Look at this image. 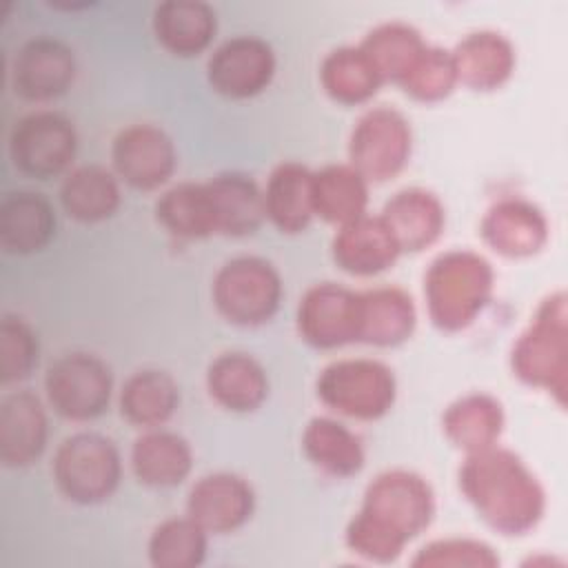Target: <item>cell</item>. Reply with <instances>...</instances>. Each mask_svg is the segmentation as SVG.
Listing matches in <instances>:
<instances>
[{
  "mask_svg": "<svg viewBox=\"0 0 568 568\" xmlns=\"http://www.w3.org/2000/svg\"><path fill=\"white\" fill-rule=\"evenodd\" d=\"M499 564L490 546L475 539H442L419 550L413 566H495Z\"/></svg>",
  "mask_w": 568,
  "mask_h": 568,
  "instance_id": "cell-39",
  "label": "cell"
},
{
  "mask_svg": "<svg viewBox=\"0 0 568 568\" xmlns=\"http://www.w3.org/2000/svg\"><path fill=\"white\" fill-rule=\"evenodd\" d=\"M513 371L530 386H541L564 402L566 395V297H548L530 328L513 348Z\"/></svg>",
  "mask_w": 568,
  "mask_h": 568,
  "instance_id": "cell-4",
  "label": "cell"
},
{
  "mask_svg": "<svg viewBox=\"0 0 568 568\" xmlns=\"http://www.w3.org/2000/svg\"><path fill=\"white\" fill-rule=\"evenodd\" d=\"M44 388L58 415L87 422L104 413L111 397L109 366L89 353H69L51 364Z\"/></svg>",
  "mask_w": 568,
  "mask_h": 568,
  "instance_id": "cell-8",
  "label": "cell"
},
{
  "mask_svg": "<svg viewBox=\"0 0 568 568\" xmlns=\"http://www.w3.org/2000/svg\"><path fill=\"white\" fill-rule=\"evenodd\" d=\"M160 224L175 237H206L215 233L209 193L204 184H180L166 191L155 206Z\"/></svg>",
  "mask_w": 568,
  "mask_h": 568,
  "instance_id": "cell-35",
  "label": "cell"
},
{
  "mask_svg": "<svg viewBox=\"0 0 568 568\" xmlns=\"http://www.w3.org/2000/svg\"><path fill=\"white\" fill-rule=\"evenodd\" d=\"M459 488L479 517L504 535H524L546 508L535 475L515 453L497 446L468 453L459 468Z\"/></svg>",
  "mask_w": 568,
  "mask_h": 568,
  "instance_id": "cell-2",
  "label": "cell"
},
{
  "mask_svg": "<svg viewBox=\"0 0 568 568\" xmlns=\"http://www.w3.org/2000/svg\"><path fill=\"white\" fill-rule=\"evenodd\" d=\"M415 328V306L399 288H373L359 293V342L395 346L410 337Z\"/></svg>",
  "mask_w": 568,
  "mask_h": 568,
  "instance_id": "cell-24",
  "label": "cell"
},
{
  "mask_svg": "<svg viewBox=\"0 0 568 568\" xmlns=\"http://www.w3.org/2000/svg\"><path fill=\"white\" fill-rule=\"evenodd\" d=\"M75 131L67 118L40 111L22 118L9 142L13 164L31 178H53L69 166L75 155Z\"/></svg>",
  "mask_w": 568,
  "mask_h": 568,
  "instance_id": "cell-10",
  "label": "cell"
},
{
  "mask_svg": "<svg viewBox=\"0 0 568 568\" xmlns=\"http://www.w3.org/2000/svg\"><path fill=\"white\" fill-rule=\"evenodd\" d=\"M186 510L206 532L224 535L248 521L253 513V490L237 475H206L191 488Z\"/></svg>",
  "mask_w": 568,
  "mask_h": 568,
  "instance_id": "cell-14",
  "label": "cell"
},
{
  "mask_svg": "<svg viewBox=\"0 0 568 568\" xmlns=\"http://www.w3.org/2000/svg\"><path fill=\"white\" fill-rule=\"evenodd\" d=\"M58 488L78 504H98L111 497L120 481V455L111 439L95 433L67 437L53 459Z\"/></svg>",
  "mask_w": 568,
  "mask_h": 568,
  "instance_id": "cell-6",
  "label": "cell"
},
{
  "mask_svg": "<svg viewBox=\"0 0 568 568\" xmlns=\"http://www.w3.org/2000/svg\"><path fill=\"white\" fill-rule=\"evenodd\" d=\"M47 444V417L40 399L29 390L11 393L0 408V457L7 466L36 462Z\"/></svg>",
  "mask_w": 568,
  "mask_h": 568,
  "instance_id": "cell-17",
  "label": "cell"
},
{
  "mask_svg": "<svg viewBox=\"0 0 568 568\" xmlns=\"http://www.w3.org/2000/svg\"><path fill=\"white\" fill-rule=\"evenodd\" d=\"M382 82L377 69L359 47L337 49L322 64V84L342 104L366 102Z\"/></svg>",
  "mask_w": 568,
  "mask_h": 568,
  "instance_id": "cell-33",
  "label": "cell"
},
{
  "mask_svg": "<svg viewBox=\"0 0 568 568\" xmlns=\"http://www.w3.org/2000/svg\"><path fill=\"white\" fill-rule=\"evenodd\" d=\"M351 166L364 180L397 175L410 155V126L402 113L377 106L359 118L348 144Z\"/></svg>",
  "mask_w": 568,
  "mask_h": 568,
  "instance_id": "cell-9",
  "label": "cell"
},
{
  "mask_svg": "<svg viewBox=\"0 0 568 568\" xmlns=\"http://www.w3.org/2000/svg\"><path fill=\"white\" fill-rule=\"evenodd\" d=\"M280 275L260 257H235L226 262L213 282L217 311L240 326L268 322L280 306Z\"/></svg>",
  "mask_w": 568,
  "mask_h": 568,
  "instance_id": "cell-7",
  "label": "cell"
},
{
  "mask_svg": "<svg viewBox=\"0 0 568 568\" xmlns=\"http://www.w3.org/2000/svg\"><path fill=\"white\" fill-rule=\"evenodd\" d=\"M55 213L47 197L31 191L9 193L0 209V244L7 253L27 255L49 244Z\"/></svg>",
  "mask_w": 568,
  "mask_h": 568,
  "instance_id": "cell-19",
  "label": "cell"
},
{
  "mask_svg": "<svg viewBox=\"0 0 568 568\" xmlns=\"http://www.w3.org/2000/svg\"><path fill=\"white\" fill-rule=\"evenodd\" d=\"M113 164L126 184L151 191L171 178L175 169V146L162 129L133 124L115 138Z\"/></svg>",
  "mask_w": 568,
  "mask_h": 568,
  "instance_id": "cell-13",
  "label": "cell"
},
{
  "mask_svg": "<svg viewBox=\"0 0 568 568\" xmlns=\"http://www.w3.org/2000/svg\"><path fill=\"white\" fill-rule=\"evenodd\" d=\"M359 49L368 55L382 80L402 82L426 44L413 27L393 22L371 31Z\"/></svg>",
  "mask_w": 568,
  "mask_h": 568,
  "instance_id": "cell-34",
  "label": "cell"
},
{
  "mask_svg": "<svg viewBox=\"0 0 568 568\" xmlns=\"http://www.w3.org/2000/svg\"><path fill=\"white\" fill-rule=\"evenodd\" d=\"M75 75L73 51L53 38L27 42L13 62V87L27 100H51L69 89Z\"/></svg>",
  "mask_w": 568,
  "mask_h": 568,
  "instance_id": "cell-15",
  "label": "cell"
},
{
  "mask_svg": "<svg viewBox=\"0 0 568 568\" xmlns=\"http://www.w3.org/2000/svg\"><path fill=\"white\" fill-rule=\"evenodd\" d=\"M433 490L415 473L388 470L366 488L362 510L346 528V544L371 561H390L433 519Z\"/></svg>",
  "mask_w": 568,
  "mask_h": 568,
  "instance_id": "cell-1",
  "label": "cell"
},
{
  "mask_svg": "<svg viewBox=\"0 0 568 568\" xmlns=\"http://www.w3.org/2000/svg\"><path fill=\"white\" fill-rule=\"evenodd\" d=\"M481 235L497 253L526 257L544 246L548 224L537 206L524 200H501L486 213Z\"/></svg>",
  "mask_w": 568,
  "mask_h": 568,
  "instance_id": "cell-18",
  "label": "cell"
},
{
  "mask_svg": "<svg viewBox=\"0 0 568 568\" xmlns=\"http://www.w3.org/2000/svg\"><path fill=\"white\" fill-rule=\"evenodd\" d=\"M131 459L140 481L166 488L180 484L189 475L193 455L180 435L166 430H149L135 439Z\"/></svg>",
  "mask_w": 568,
  "mask_h": 568,
  "instance_id": "cell-27",
  "label": "cell"
},
{
  "mask_svg": "<svg viewBox=\"0 0 568 568\" xmlns=\"http://www.w3.org/2000/svg\"><path fill=\"white\" fill-rule=\"evenodd\" d=\"M306 457L333 477L355 475L364 464L359 439L339 422L315 417L304 430Z\"/></svg>",
  "mask_w": 568,
  "mask_h": 568,
  "instance_id": "cell-32",
  "label": "cell"
},
{
  "mask_svg": "<svg viewBox=\"0 0 568 568\" xmlns=\"http://www.w3.org/2000/svg\"><path fill=\"white\" fill-rule=\"evenodd\" d=\"M457 82L453 55L444 49L428 47L422 51V55L415 60L410 71L402 78V87L406 93H410L417 100L435 102L446 98Z\"/></svg>",
  "mask_w": 568,
  "mask_h": 568,
  "instance_id": "cell-37",
  "label": "cell"
},
{
  "mask_svg": "<svg viewBox=\"0 0 568 568\" xmlns=\"http://www.w3.org/2000/svg\"><path fill=\"white\" fill-rule=\"evenodd\" d=\"M275 71L271 47L253 36L224 42L209 60V82L226 98H251L264 91Z\"/></svg>",
  "mask_w": 568,
  "mask_h": 568,
  "instance_id": "cell-12",
  "label": "cell"
},
{
  "mask_svg": "<svg viewBox=\"0 0 568 568\" xmlns=\"http://www.w3.org/2000/svg\"><path fill=\"white\" fill-rule=\"evenodd\" d=\"M206 384L217 404L240 413L257 408L268 393L262 366L244 353L220 355L209 368Z\"/></svg>",
  "mask_w": 568,
  "mask_h": 568,
  "instance_id": "cell-26",
  "label": "cell"
},
{
  "mask_svg": "<svg viewBox=\"0 0 568 568\" xmlns=\"http://www.w3.org/2000/svg\"><path fill=\"white\" fill-rule=\"evenodd\" d=\"M302 337L317 348H335L359 337V293L324 282L313 286L297 311Z\"/></svg>",
  "mask_w": 568,
  "mask_h": 568,
  "instance_id": "cell-11",
  "label": "cell"
},
{
  "mask_svg": "<svg viewBox=\"0 0 568 568\" xmlns=\"http://www.w3.org/2000/svg\"><path fill=\"white\" fill-rule=\"evenodd\" d=\"M317 395L331 410L355 419H377L395 402V377L375 359H339L322 371Z\"/></svg>",
  "mask_w": 568,
  "mask_h": 568,
  "instance_id": "cell-5",
  "label": "cell"
},
{
  "mask_svg": "<svg viewBox=\"0 0 568 568\" xmlns=\"http://www.w3.org/2000/svg\"><path fill=\"white\" fill-rule=\"evenodd\" d=\"M450 55L457 82H464L475 91L501 87L515 67V51L510 42L493 31L470 33Z\"/></svg>",
  "mask_w": 568,
  "mask_h": 568,
  "instance_id": "cell-22",
  "label": "cell"
},
{
  "mask_svg": "<svg viewBox=\"0 0 568 568\" xmlns=\"http://www.w3.org/2000/svg\"><path fill=\"white\" fill-rule=\"evenodd\" d=\"M399 246L379 217L362 215L339 226L333 240V257L346 273L375 275L386 271L399 255Z\"/></svg>",
  "mask_w": 568,
  "mask_h": 568,
  "instance_id": "cell-16",
  "label": "cell"
},
{
  "mask_svg": "<svg viewBox=\"0 0 568 568\" xmlns=\"http://www.w3.org/2000/svg\"><path fill=\"white\" fill-rule=\"evenodd\" d=\"M38 364V337L27 322L4 315L0 324V377L4 384L24 379Z\"/></svg>",
  "mask_w": 568,
  "mask_h": 568,
  "instance_id": "cell-38",
  "label": "cell"
},
{
  "mask_svg": "<svg viewBox=\"0 0 568 568\" xmlns=\"http://www.w3.org/2000/svg\"><path fill=\"white\" fill-rule=\"evenodd\" d=\"M178 386L164 371H140L131 375L120 395L122 415L144 428L164 424L178 406Z\"/></svg>",
  "mask_w": 568,
  "mask_h": 568,
  "instance_id": "cell-30",
  "label": "cell"
},
{
  "mask_svg": "<svg viewBox=\"0 0 568 568\" xmlns=\"http://www.w3.org/2000/svg\"><path fill=\"white\" fill-rule=\"evenodd\" d=\"M382 220L390 229L399 251H422L439 237L444 206L424 189H406L386 202Z\"/></svg>",
  "mask_w": 568,
  "mask_h": 568,
  "instance_id": "cell-20",
  "label": "cell"
},
{
  "mask_svg": "<svg viewBox=\"0 0 568 568\" xmlns=\"http://www.w3.org/2000/svg\"><path fill=\"white\" fill-rule=\"evenodd\" d=\"M264 211L280 231H304L315 215L313 173L297 162L280 164L268 178Z\"/></svg>",
  "mask_w": 568,
  "mask_h": 568,
  "instance_id": "cell-23",
  "label": "cell"
},
{
  "mask_svg": "<svg viewBox=\"0 0 568 568\" xmlns=\"http://www.w3.org/2000/svg\"><path fill=\"white\" fill-rule=\"evenodd\" d=\"M60 200L69 217L78 222H100L115 213L120 189L106 169L80 166L64 180Z\"/></svg>",
  "mask_w": 568,
  "mask_h": 568,
  "instance_id": "cell-31",
  "label": "cell"
},
{
  "mask_svg": "<svg viewBox=\"0 0 568 568\" xmlns=\"http://www.w3.org/2000/svg\"><path fill=\"white\" fill-rule=\"evenodd\" d=\"M366 180L344 164L326 166L313 173V206L315 215L324 217L331 224H348L366 215Z\"/></svg>",
  "mask_w": 568,
  "mask_h": 568,
  "instance_id": "cell-28",
  "label": "cell"
},
{
  "mask_svg": "<svg viewBox=\"0 0 568 568\" xmlns=\"http://www.w3.org/2000/svg\"><path fill=\"white\" fill-rule=\"evenodd\" d=\"M490 291L493 268L473 251L439 255L424 277L428 315L442 331L466 328L486 306Z\"/></svg>",
  "mask_w": 568,
  "mask_h": 568,
  "instance_id": "cell-3",
  "label": "cell"
},
{
  "mask_svg": "<svg viewBox=\"0 0 568 568\" xmlns=\"http://www.w3.org/2000/svg\"><path fill=\"white\" fill-rule=\"evenodd\" d=\"M206 530L191 517L166 519L149 541L151 564L158 568H193L204 561Z\"/></svg>",
  "mask_w": 568,
  "mask_h": 568,
  "instance_id": "cell-36",
  "label": "cell"
},
{
  "mask_svg": "<svg viewBox=\"0 0 568 568\" xmlns=\"http://www.w3.org/2000/svg\"><path fill=\"white\" fill-rule=\"evenodd\" d=\"M504 413L490 395H466L448 406L444 415V430L448 439L466 453H477L495 446L501 435Z\"/></svg>",
  "mask_w": 568,
  "mask_h": 568,
  "instance_id": "cell-29",
  "label": "cell"
},
{
  "mask_svg": "<svg viewBox=\"0 0 568 568\" xmlns=\"http://www.w3.org/2000/svg\"><path fill=\"white\" fill-rule=\"evenodd\" d=\"M153 29L164 49L175 55H195L215 33V13L204 2L171 0L155 9Z\"/></svg>",
  "mask_w": 568,
  "mask_h": 568,
  "instance_id": "cell-25",
  "label": "cell"
},
{
  "mask_svg": "<svg viewBox=\"0 0 568 568\" xmlns=\"http://www.w3.org/2000/svg\"><path fill=\"white\" fill-rule=\"evenodd\" d=\"M209 204L213 213L215 233L224 235H246L253 233L264 211V195L257 184L242 173H222L206 184Z\"/></svg>",
  "mask_w": 568,
  "mask_h": 568,
  "instance_id": "cell-21",
  "label": "cell"
}]
</instances>
